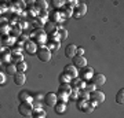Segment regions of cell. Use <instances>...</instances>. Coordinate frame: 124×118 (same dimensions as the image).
I'll return each mask as SVG.
<instances>
[{
  "label": "cell",
  "mask_w": 124,
  "mask_h": 118,
  "mask_svg": "<svg viewBox=\"0 0 124 118\" xmlns=\"http://www.w3.org/2000/svg\"><path fill=\"white\" fill-rule=\"evenodd\" d=\"M84 103H85V100L84 99H77V100H76V104H77V109L79 110H81V107H83V106H84Z\"/></svg>",
  "instance_id": "obj_41"
},
{
  "label": "cell",
  "mask_w": 124,
  "mask_h": 118,
  "mask_svg": "<svg viewBox=\"0 0 124 118\" xmlns=\"http://www.w3.org/2000/svg\"><path fill=\"white\" fill-rule=\"evenodd\" d=\"M59 13H61V15L63 17V19H66V18H70L72 14H73V10L68 8V7H65V8L59 10Z\"/></svg>",
  "instance_id": "obj_23"
},
{
  "label": "cell",
  "mask_w": 124,
  "mask_h": 118,
  "mask_svg": "<svg viewBox=\"0 0 124 118\" xmlns=\"http://www.w3.org/2000/svg\"><path fill=\"white\" fill-rule=\"evenodd\" d=\"M14 37L13 36H10V35H7V36H3V37H1V41H0V43H3L6 45V47H8V45H11V47H13L14 44H15V41H14Z\"/></svg>",
  "instance_id": "obj_19"
},
{
  "label": "cell",
  "mask_w": 124,
  "mask_h": 118,
  "mask_svg": "<svg viewBox=\"0 0 124 118\" xmlns=\"http://www.w3.org/2000/svg\"><path fill=\"white\" fill-rule=\"evenodd\" d=\"M83 89H85V91L88 92V93H91V92H94V91H95V89H97V87H95V85H94L93 83H91V84L85 83V87L83 88Z\"/></svg>",
  "instance_id": "obj_37"
},
{
  "label": "cell",
  "mask_w": 124,
  "mask_h": 118,
  "mask_svg": "<svg viewBox=\"0 0 124 118\" xmlns=\"http://www.w3.org/2000/svg\"><path fill=\"white\" fill-rule=\"evenodd\" d=\"M70 80L72 78L69 77V76H66L65 73L59 76V83H61V84H69V83H70Z\"/></svg>",
  "instance_id": "obj_35"
},
{
  "label": "cell",
  "mask_w": 124,
  "mask_h": 118,
  "mask_svg": "<svg viewBox=\"0 0 124 118\" xmlns=\"http://www.w3.org/2000/svg\"><path fill=\"white\" fill-rule=\"evenodd\" d=\"M116 103L117 104H123L124 103V89L121 88L119 92H117V95H116Z\"/></svg>",
  "instance_id": "obj_25"
},
{
  "label": "cell",
  "mask_w": 124,
  "mask_h": 118,
  "mask_svg": "<svg viewBox=\"0 0 124 118\" xmlns=\"http://www.w3.org/2000/svg\"><path fill=\"white\" fill-rule=\"evenodd\" d=\"M7 7H8V4H7V3H0V15H1V14H4L6 11H7Z\"/></svg>",
  "instance_id": "obj_39"
},
{
  "label": "cell",
  "mask_w": 124,
  "mask_h": 118,
  "mask_svg": "<svg viewBox=\"0 0 124 118\" xmlns=\"http://www.w3.org/2000/svg\"><path fill=\"white\" fill-rule=\"evenodd\" d=\"M53 6L55 7V8H61V7H63V6H65V1H63V0H54Z\"/></svg>",
  "instance_id": "obj_38"
},
{
  "label": "cell",
  "mask_w": 124,
  "mask_h": 118,
  "mask_svg": "<svg viewBox=\"0 0 124 118\" xmlns=\"http://www.w3.org/2000/svg\"><path fill=\"white\" fill-rule=\"evenodd\" d=\"M57 99H58V102L68 103V100H69V95H68V93H63V92H58L57 93Z\"/></svg>",
  "instance_id": "obj_24"
},
{
  "label": "cell",
  "mask_w": 124,
  "mask_h": 118,
  "mask_svg": "<svg viewBox=\"0 0 124 118\" xmlns=\"http://www.w3.org/2000/svg\"><path fill=\"white\" fill-rule=\"evenodd\" d=\"M79 74H80V78L87 83V81H90V80L93 78L94 69H93V67H90V66H85L84 69H81V71H80Z\"/></svg>",
  "instance_id": "obj_7"
},
{
  "label": "cell",
  "mask_w": 124,
  "mask_h": 118,
  "mask_svg": "<svg viewBox=\"0 0 124 118\" xmlns=\"http://www.w3.org/2000/svg\"><path fill=\"white\" fill-rule=\"evenodd\" d=\"M97 106L94 104L93 102H90V100H85V103H84V106L81 107V110L80 111H83V113H87V114H90V113H93L94 111V109H95Z\"/></svg>",
  "instance_id": "obj_14"
},
{
  "label": "cell",
  "mask_w": 124,
  "mask_h": 118,
  "mask_svg": "<svg viewBox=\"0 0 124 118\" xmlns=\"http://www.w3.org/2000/svg\"><path fill=\"white\" fill-rule=\"evenodd\" d=\"M105 81H106V77L103 74H101V73H94L93 78H91V83L95 85V87H101V85H103L105 84Z\"/></svg>",
  "instance_id": "obj_10"
},
{
  "label": "cell",
  "mask_w": 124,
  "mask_h": 118,
  "mask_svg": "<svg viewBox=\"0 0 124 118\" xmlns=\"http://www.w3.org/2000/svg\"><path fill=\"white\" fill-rule=\"evenodd\" d=\"M79 97L80 99H84V100H88L90 99V93L85 89H79Z\"/></svg>",
  "instance_id": "obj_33"
},
{
  "label": "cell",
  "mask_w": 124,
  "mask_h": 118,
  "mask_svg": "<svg viewBox=\"0 0 124 118\" xmlns=\"http://www.w3.org/2000/svg\"><path fill=\"white\" fill-rule=\"evenodd\" d=\"M6 73H7V74H15V73H17V67H15V65H13V63H8V65H7V67H6Z\"/></svg>",
  "instance_id": "obj_27"
},
{
  "label": "cell",
  "mask_w": 124,
  "mask_h": 118,
  "mask_svg": "<svg viewBox=\"0 0 124 118\" xmlns=\"http://www.w3.org/2000/svg\"><path fill=\"white\" fill-rule=\"evenodd\" d=\"M63 73L66 76H69L70 78H76V77H79V71L76 69L73 65H66L63 67Z\"/></svg>",
  "instance_id": "obj_9"
},
{
  "label": "cell",
  "mask_w": 124,
  "mask_h": 118,
  "mask_svg": "<svg viewBox=\"0 0 124 118\" xmlns=\"http://www.w3.org/2000/svg\"><path fill=\"white\" fill-rule=\"evenodd\" d=\"M32 37H33L32 41H35V43L40 44V45H43V44L47 41V33H46L43 29H37L36 32H33Z\"/></svg>",
  "instance_id": "obj_3"
},
{
  "label": "cell",
  "mask_w": 124,
  "mask_h": 118,
  "mask_svg": "<svg viewBox=\"0 0 124 118\" xmlns=\"http://www.w3.org/2000/svg\"><path fill=\"white\" fill-rule=\"evenodd\" d=\"M15 67H17V71H19V73H25V70L28 69V65L25 63V62H21V63H17Z\"/></svg>",
  "instance_id": "obj_32"
},
{
  "label": "cell",
  "mask_w": 124,
  "mask_h": 118,
  "mask_svg": "<svg viewBox=\"0 0 124 118\" xmlns=\"http://www.w3.org/2000/svg\"><path fill=\"white\" fill-rule=\"evenodd\" d=\"M25 81H26V76H25V73H19V71H17V73L14 74V83H15V85H23Z\"/></svg>",
  "instance_id": "obj_13"
},
{
  "label": "cell",
  "mask_w": 124,
  "mask_h": 118,
  "mask_svg": "<svg viewBox=\"0 0 124 118\" xmlns=\"http://www.w3.org/2000/svg\"><path fill=\"white\" fill-rule=\"evenodd\" d=\"M73 66H75L76 69H84L85 66H87V59L84 56H77L76 55L73 58Z\"/></svg>",
  "instance_id": "obj_11"
},
{
  "label": "cell",
  "mask_w": 124,
  "mask_h": 118,
  "mask_svg": "<svg viewBox=\"0 0 124 118\" xmlns=\"http://www.w3.org/2000/svg\"><path fill=\"white\" fill-rule=\"evenodd\" d=\"M85 13H87V4L85 3H79L77 4V7H76L75 10H73V14H72V17L73 18H81V17H84Z\"/></svg>",
  "instance_id": "obj_5"
},
{
  "label": "cell",
  "mask_w": 124,
  "mask_h": 118,
  "mask_svg": "<svg viewBox=\"0 0 124 118\" xmlns=\"http://www.w3.org/2000/svg\"><path fill=\"white\" fill-rule=\"evenodd\" d=\"M66 107H68V103H62V102H57V104L54 106V110L57 114H63L66 111Z\"/></svg>",
  "instance_id": "obj_18"
},
{
  "label": "cell",
  "mask_w": 124,
  "mask_h": 118,
  "mask_svg": "<svg viewBox=\"0 0 124 118\" xmlns=\"http://www.w3.org/2000/svg\"><path fill=\"white\" fill-rule=\"evenodd\" d=\"M36 55H37V58H39V61H41V62H50L53 54L50 52L48 48H47L46 45H39V47H37V51H36Z\"/></svg>",
  "instance_id": "obj_1"
},
{
  "label": "cell",
  "mask_w": 124,
  "mask_h": 118,
  "mask_svg": "<svg viewBox=\"0 0 124 118\" xmlns=\"http://www.w3.org/2000/svg\"><path fill=\"white\" fill-rule=\"evenodd\" d=\"M0 65H1V62H0Z\"/></svg>",
  "instance_id": "obj_45"
},
{
  "label": "cell",
  "mask_w": 124,
  "mask_h": 118,
  "mask_svg": "<svg viewBox=\"0 0 124 118\" xmlns=\"http://www.w3.org/2000/svg\"><path fill=\"white\" fill-rule=\"evenodd\" d=\"M4 26H8V21L4 17H0V28H4Z\"/></svg>",
  "instance_id": "obj_40"
},
{
  "label": "cell",
  "mask_w": 124,
  "mask_h": 118,
  "mask_svg": "<svg viewBox=\"0 0 124 118\" xmlns=\"http://www.w3.org/2000/svg\"><path fill=\"white\" fill-rule=\"evenodd\" d=\"M32 117L33 118H46L47 114H46L44 110H39V111H33V113H32Z\"/></svg>",
  "instance_id": "obj_30"
},
{
  "label": "cell",
  "mask_w": 124,
  "mask_h": 118,
  "mask_svg": "<svg viewBox=\"0 0 124 118\" xmlns=\"http://www.w3.org/2000/svg\"><path fill=\"white\" fill-rule=\"evenodd\" d=\"M11 55H22V48L19 47V45H17V44H14L13 47H11Z\"/></svg>",
  "instance_id": "obj_26"
},
{
  "label": "cell",
  "mask_w": 124,
  "mask_h": 118,
  "mask_svg": "<svg viewBox=\"0 0 124 118\" xmlns=\"http://www.w3.org/2000/svg\"><path fill=\"white\" fill-rule=\"evenodd\" d=\"M70 91H72V88L69 84H61V87L58 89V92H63V93H68V95L70 93Z\"/></svg>",
  "instance_id": "obj_28"
},
{
  "label": "cell",
  "mask_w": 124,
  "mask_h": 118,
  "mask_svg": "<svg viewBox=\"0 0 124 118\" xmlns=\"http://www.w3.org/2000/svg\"><path fill=\"white\" fill-rule=\"evenodd\" d=\"M76 49H77V47H76L75 44H69V45H66V48H65V56L73 59V58L76 56Z\"/></svg>",
  "instance_id": "obj_12"
},
{
  "label": "cell",
  "mask_w": 124,
  "mask_h": 118,
  "mask_svg": "<svg viewBox=\"0 0 124 118\" xmlns=\"http://www.w3.org/2000/svg\"><path fill=\"white\" fill-rule=\"evenodd\" d=\"M76 55H77V56H83V55H84V49L81 48V47H79V48L76 49Z\"/></svg>",
  "instance_id": "obj_42"
},
{
  "label": "cell",
  "mask_w": 124,
  "mask_h": 118,
  "mask_svg": "<svg viewBox=\"0 0 124 118\" xmlns=\"http://www.w3.org/2000/svg\"><path fill=\"white\" fill-rule=\"evenodd\" d=\"M21 35H22V29H21L19 25H14V26L10 28V36H13L14 39H15V37L18 39Z\"/></svg>",
  "instance_id": "obj_15"
},
{
  "label": "cell",
  "mask_w": 124,
  "mask_h": 118,
  "mask_svg": "<svg viewBox=\"0 0 124 118\" xmlns=\"http://www.w3.org/2000/svg\"><path fill=\"white\" fill-rule=\"evenodd\" d=\"M46 47L48 48L50 52L53 54V52H57L58 49H59V47H61V43H53V41H50V43L46 45Z\"/></svg>",
  "instance_id": "obj_22"
},
{
  "label": "cell",
  "mask_w": 124,
  "mask_h": 118,
  "mask_svg": "<svg viewBox=\"0 0 124 118\" xmlns=\"http://www.w3.org/2000/svg\"><path fill=\"white\" fill-rule=\"evenodd\" d=\"M65 4H66V7L68 8H70V10H75L76 7H77V1L76 0H69V1H65Z\"/></svg>",
  "instance_id": "obj_36"
},
{
  "label": "cell",
  "mask_w": 124,
  "mask_h": 118,
  "mask_svg": "<svg viewBox=\"0 0 124 118\" xmlns=\"http://www.w3.org/2000/svg\"><path fill=\"white\" fill-rule=\"evenodd\" d=\"M23 51H25V52H28L29 55H33V54H36V51H37V45H36L35 41L28 40L26 43L23 44Z\"/></svg>",
  "instance_id": "obj_8"
},
{
  "label": "cell",
  "mask_w": 124,
  "mask_h": 118,
  "mask_svg": "<svg viewBox=\"0 0 124 118\" xmlns=\"http://www.w3.org/2000/svg\"><path fill=\"white\" fill-rule=\"evenodd\" d=\"M57 23H54V22H46V25H44V32L46 33H55V32H57Z\"/></svg>",
  "instance_id": "obj_17"
},
{
  "label": "cell",
  "mask_w": 124,
  "mask_h": 118,
  "mask_svg": "<svg viewBox=\"0 0 124 118\" xmlns=\"http://www.w3.org/2000/svg\"><path fill=\"white\" fill-rule=\"evenodd\" d=\"M18 111H19V114L23 115V117H32V113H33V106H32V103H28V102L21 103L19 107H18Z\"/></svg>",
  "instance_id": "obj_4"
},
{
  "label": "cell",
  "mask_w": 124,
  "mask_h": 118,
  "mask_svg": "<svg viewBox=\"0 0 124 118\" xmlns=\"http://www.w3.org/2000/svg\"><path fill=\"white\" fill-rule=\"evenodd\" d=\"M11 62H13V65L15 63H21V62H23V56L22 55H11Z\"/></svg>",
  "instance_id": "obj_34"
},
{
  "label": "cell",
  "mask_w": 124,
  "mask_h": 118,
  "mask_svg": "<svg viewBox=\"0 0 124 118\" xmlns=\"http://www.w3.org/2000/svg\"><path fill=\"white\" fill-rule=\"evenodd\" d=\"M43 102H44L46 106H48V107H54V106L57 104V93H54V92H48V93H46L44 97H43Z\"/></svg>",
  "instance_id": "obj_6"
},
{
  "label": "cell",
  "mask_w": 124,
  "mask_h": 118,
  "mask_svg": "<svg viewBox=\"0 0 124 118\" xmlns=\"http://www.w3.org/2000/svg\"><path fill=\"white\" fill-rule=\"evenodd\" d=\"M18 99H19V102H21V103H25V102H28V103H32V96L29 95V92H26V91L19 92Z\"/></svg>",
  "instance_id": "obj_16"
},
{
  "label": "cell",
  "mask_w": 124,
  "mask_h": 118,
  "mask_svg": "<svg viewBox=\"0 0 124 118\" xmlns=\"http://www.w3.org/2000/svg\"><path fill=\"white\" fill-rule=\"evenodd\" d=\"M90 102H93L95 106L101 104V103H103V100H105V93L101 91H98V89H95L94 92H91L90 93Z\"/></svg>",
  "instance_id": "obj_2"
},
{
  "label": "cell",
  "mask_w": 124,
  "mask_h": 118,
  "mask_svg": "<svg viewBox=\"0 0 124 118\" xmlns=\"http://www.w3.org/2000/svg\"><path fill=\"white\" fill-rule=\"evenodd\" d=\"M65 19H63V17L61 15V13L59 11H54L53 14H51V22H54V23H59V22H63Z\"/></svg>",
  "instance_id": "obj_20"
},
{
  "label": "cell",
  "mask_w": 124,
  "mask_h": 118,
  "mask_svg": "<svg viewBox=\"0 0 124 118\" xmlns=\"http://www.w3.org/2000/svg\"><path fill=\"white\" fill-rule=\"evenodd\" d=\"M4 81H6V77H4V74H3V73L0 71V84H3Z\"/></svg>",
  "instance_id": "obj_43"
},
{
  "label": "cell",
  "mask_w": 124,
  "mask_h": 118,
  "mask_svg": "<svg viewBox=\"0 0 124 118\" xmlns=\"http://www.w3.org/2000/svg\"><path fill=\"white\" fill-rule=\"evenodd\" d=\"M57 35H58V39H59V41H63V40L68 39V30L66 29H63V28H58L57 30Z\"/></svg>",
  "instance_id": "obj_21"
},
{
  "label": "cell",
  "mask_w": 124,
  "mask_h": 118,
  "mask_svg": "<svg viewBox=\"0 0 124 118\" xmlns=\"http://www.w3.org/2000/svg\"><path fill=\"white\" fill-rule=\"evenodd\" d=\"M69 99H72V100H77L79 99V89L77 88H72L70 93H69Z\"/></svg>",
  "instance_id": "obj_29"
},
{
  "label": "cell",
  "mask_w": 124,
  "mask_h": 118,
  "mask_svg": "<svg viewBox=\"0 0 124 118\" xmlns=\"http://www.w3.org/2000/svg\"><path fill=\"white\" fill-rule=\"evenodd\" d=\"M0 41H1V36H0Z\"/></svg>",
  "instance_id": "obj_44"
},
{
  "label": "cell",
  "mask_w": 124,
  "mask_h": 118,
  "mask_svg": "<svg viewBox=\"0 0 124 118\" xmlns=\"http://www.w3.org/2000/svg\"><path fill=\"white\" fill-rule=\"evenodd\" d=\"M11 61V54L10 52H0V62H10Z\"/></svg>",
  "instance_id": "obj_31"
}]
</instances>
